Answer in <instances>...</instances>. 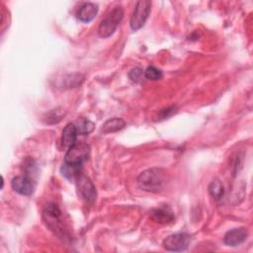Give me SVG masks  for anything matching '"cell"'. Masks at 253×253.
<instances>
[{"label": "cell", "mask_w": 253, "mask_h": 253, "mask_svg": "<svg viewBox=\"0 0 253 253\" xmlns=\"http://www.w3.org/2000/svg\"><path fill=\"white\" fill-rule=\"evenodd\" d=\"M75 126L78 133H81V134H88L92 132L95 127V124L87 119H79L76 122Z\"/></svg>", "instance_id": "cell-16"}, {"label": "cell", "mask_w": 253, "mask_h": 253, "mask_svg": "<svg viewBox=\"0 0 253 253\" xmlns=\"http://www.w3.org/2000/svg\"><path fill=\"white\" fill-rule=\"evenodd\" d=\"M166 183V173L160 168H150L137 177L138 187L146 192H158Z\"/></svg>", "instance_id": "cell-1"}, {"label": "cell", "mask_w": 253, "mask_h": 253, "mask_svg": "<svg viewBox=\"0 0 253 253\" xmlns=\"http://www.w3.org/2000/svg\"><path fill=\"white\" fill-rule=\"evenodd\" d=\"M248 236V231L245 227L233 228L227 231L223 237V242L228 246H237L243 243Z\"/></svg>", "instance_id": "cell-9"}, {"label": "cell", "mask_w": 253, "mask_h": 253, "mask_svg": "<svg viewBox=\"0 0 253 253\" xmlns=\"http://www.w3.org/2000/svg\"><path fill=\"white\" fill-rule=\"evenodd\" d=\"M126 126V122L122 118H112L105 122L102 126V131L104 133L116 132L123 129Z\"/></svg>", "instance_id": "cell-13"}, {"label": "cell", "mask_w": 253, "mask_h": 253, "mask_svg": "<svg viewBox=\"0 0 253 253\" xmlns=\"http://www.w3.org/2000/svg\"><path fill=\"white\" fill-rule=\"evenodd\" d=\"M191 243V236L185 232L174 233L166 237L163 241V246L168 251L181 252L186 250Z\"/></svg>", "instance_id": "cell-6"}, {"label": "cell", "mask_w": 253, "mask_h": 253, "mask_svg": "<svg viewBox=\"0 0 253 253\" xmlns=\"http://www.w3.org/2000/svg\"><path fill=\"white\" fill-rule=\"evenodd\" d=\"M76 187L79 196L87 203H93L97 197V191L92 183V181L85 176L84 174L80 173L76 178Z\"/></svg>", "instance_id": "cell-7"}, {"label": "cell", "mask_w": 253, "mask_h": 253, "mask_svg": "<svg viewBox=\"0 0 253 253\" xmlns=\"http://www.w3.org/2000/svg\"><path fill=\"white\" fill-rule=\"evenodd\" d=\"M12 189L20 195L30 196L35 191V183L27 176H17L12 179Z\"/></svg>", "instance_id": "cell-8"}, {"label": "cell", "mask_w": 253, "mask_h": 253, "mask_svg": "<svg viewBox=\"0 0 253 253\" xmlns=\"http://www.w3.org/2000/svg\"><path fill=\"white\" fill-rule=\"evenodd\" d=\"M77 128L75 124H67L65 127L62 130V136H61V143L65 147H70L73 144L76 143V138H77Z\"/></svg>", "instance_id": "cell-12"}, {"label": "cell", "mask_w": 253, "mask_h": 253, "mask_svg": "<svg viewBox=\"0 0 253 253\" xmlns=\"http://www.w3.org/2000/svg\"><path fill=\"white\" fill-rule=\"evenodd\" d=\"M150 217L157 223L168 224L175 219L173 212L167 208H157L150 211Z\"/></svg>", "instance_id": "cell-10"}, {"label": "cell", "mask_w": 253, "mask_h": 253, "mask_svg": "<svg viewBox=\"0 0 253 253\" xmlns=\"http://www.w3.org/2000/svg\"><path fill=\"white\" fill-rule=\"evenodd\" d=\"M90 154V147L85 142H76L70 146L65 154L64 162L76 165H82Z\"/></svg>", "instance_id": "cell-5"}, {"label": "cell", "mask_w": 253, "mask_h": 253, "mask_svg": "<svg viewBox=\"0 0 253 253\" xmlns=\"http://www.w3.org/2000/svg\"><path fill=\"white\" fill-rule=\"evenodd\" d=\"M82 165H76V164H70L64 162L63 165L60 168V172L63 177H65L68 180H75V178L81 173Z\"/></svg>", "instance_id": "cell-14"}, {"label": "cell", "mask_w": 253, "mask_h": 253, "mask_svg": "<svg viewBox=\"0 0 253 253\" xmlns=\"http://www.w3.org/2000/svg\"><path fill=\"white\" fill-rule=\"evenodd\" d=\"M65 113L62 109H55L51 110L49 113L45 115V124H56L61 121V119L64 117Z\"/></svg>", "instance_id": "cell-17"}, {"label": "cell", "mask_w": 253, "mask_h": 253, "mask_svg": "<svg viewBox=\"0 0 253 253\" xmlns=\"http://www.w3.org/2000/svg\"><path fill=\"white\" fill-rule=\"evenodd\" d=\"M60 216H61V211L57 207V205L53 203L46 205V207L42 211V218L44 222L51 230H53L57 234H59V232H63L64 230L62 228V222H61L62 220Z\"/></svg>", "instance_id": "cell-4"}, {"label": "cell", "mask_w": 253, "mask_h": 253, "mask_svg": "<svg viewBox=\"0 0 253 253\" xmlns=\"http://www.w3.org/2000/svg\"><path fill=\"white\" fill-rule=\"evenodd\" d=\"M209 193L214 200H219L224 194V187L219 180H213L209 185Z\"/></svg>", "instance_id": "cell-15"}, {"label": "cell", "mask_w": 253, "mask_h": 253, "mask_svg": "<svg viewBox=\"0 0 253 253\" xmlns=\"http://www.w3.org/2000/svg\"><path fill=\"white\" fill-rule=\"evenodd\" d=\"M98 13V6L94 3L87 2L84 3L78 10L77 18L84 23L91 22Z\"/></svg>", "instance_id": "cell-11"}, {"label": "cell", "mask_w": 253, "mask_h": 253, "mask_svg": "<svg viewBox=\"0 0 253 253\" xmlns=\"http://www.w3.org/2000/svg\"><path fill=\"white\" fill-rule=\"evenodd\" d=\"M128 77L132 82H135V83H140L145 79L144 71L138 67H134L130 69L128 72Z\"/></svg>", "instance_id": "cell-19"}, {"label": "cell", "mask_w": 253, "mask_h": 253, "mask_svg": "<svg viewBox=\"0 0 253 253\" xmlns=\"http://www.w3.org/2000/svg\"><path fill=\"white\" fill-rule=\"evenodd\" d=\"M144 76L146 79L149 80H159L163 77V73L160 69L154 67V66H148L145 70H144Z\"/></svg>", "instance_id": "cell-18"}, {"label": "cell", "mask_w": 253, "mask_h": 253, "mask_svg": "<svg viewBox=\"0 0 253 253\" xmlns=\"http://www.w3.org/2000/svg\"><path fill=\"white\" fill-rule=\"evenodd\" d=\"M124 17V10L122 7H116L113 9L104 20L101 21L99 28H98V34L101 38H108L114 34L116 29L118 28L119 24L121 23L122 19Z\"/></svg>", "instance_id": "cell-2"}, {"label": "cell", "mask_w": 253, "mask_h": 253, "mask_svg": "<svg viewBox=\"0 0 253 253\" xmlns=\"http://www.w3.org/2000/svg\"><path fill=\"white\" fill-rule=\"evenodd\" d=\"M151 10V2L147 0H140L136 2L134 10L131 14L129 25L132 31H137L142 28L148 19Z\"/></svg>", "instance_id": "cell-3"}, {"label": "cell", "mask_w": 253, "mask_h": 253, "mask_svg": "<svg viewBox=\"0 0 253 253\" xmlns=\"http://www.w3.org/2000/svg\"><path fill=\"white\" fill-rule=\"evenodd\" d=\"M176 107H168V108H165V109H162L160 110L159 112V118L160 119H166V118H169L170 116H172L176 111Z\"/></svg>", "instance_id": "cell-20"}]
</instances>
